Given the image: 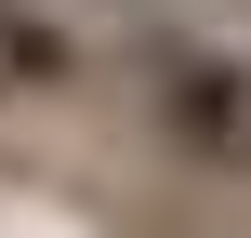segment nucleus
<instances>
[{
	"mask_svg": "<svg viewBox=\"0 0 251 238\" xmlns=\"http://www.w3.org/2000/svg\"><path fill=\"white\" fill-rule=\"evenodd\" d=\"M146 119L199 159V172H251V53L225 40H146Z\"/></svg>",
	"mask_w": 251,
	"mask_h": 238,
	"instance_id": "f257e3e1",
	"label": "nucleus"
},
{
	"mask_svg": "<svg viewBox=\"0 0 251 238\" xmlns=\"http://www.w3.org/2000/svg\"><path fill=\"white\" fill-rule=\"evenodd\" d=\"M40 93H79V40L53 0H0V106H40Z\"/></svg>",
	"mask_w": 251,
	"mask_h": 238,
	"instance_id": "f03ea898",
	"label": "nucleus"
},
{
	"mask_svg": "<svg viewBox=\"0 0 251 238\" xmlns=\"http://www.w3.org/2000/svg\"><path fill=\"white\" fill-rule=\"evenodd\" d=\"M79 13H159V0H79Z\"/></svg>",
	"mask_w": 251,
	"mask_h": 238,
	"instance_id": "7ed1b4c3",
	"label": "nucleus"
}]
</instances>
